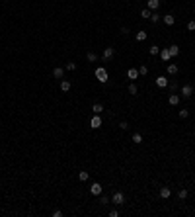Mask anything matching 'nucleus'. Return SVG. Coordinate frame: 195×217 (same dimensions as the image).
Instances as JSON below:
<instances>
[{"mask_svg": "<svg viewBox=\"0 0 195 217\" xmlns=\"http://www.w3.org/2000/svg\"><path fill=\"white\" fill-rule=\"evenodd\" d=\"M168 51H170V55H172V57H178V55H180V47H178V45H170Z\"/></svg>", "mask_w": 195, "mask_h": 217, "instance_id": "dca6fc26", "label": "nucleus"}, {"mask_svg": "<svg viewBox=\"0 0 195 217\" xmlns=\"http://www.w3.org/2000/svg\"><path fill=\"white\" fill-rule=\"evenodd\" d=\"M86 59H88L90 63H94V61H98V55H96V53H92V51H90L88 55H86Z\"/></svg>", "mask_w": 195, "mask_h": 217, "instance_id": "a878e982", "label": "nucleus"}, {"mask_svg": "<svg viewBox=\"0 0 195 217\" xmlns=\"http://www.w3.org/2000/svg\"><path fill=\"white\" fill-rule=\"evenodd\" d=\"M193 110H195V108H193Z\"/></svg>", "mask_w": 195, "mask_h": 217, "instance_id": "e433bc0d", "label": "nucleus"}, {"mask_svg": "<svg viewBox=\"0 0 195 217\" xmlns=\"http://www.w3.org/2000/svg\"><path fill=\"white\" fill-rule=\"evenodd\" d=\"M187 30L189 31H195V22L191 20V22H187Z\"/></svg>", "mask_w": 195, "mask_h": 217, "instance_id": "2f4dec72", "label": "nucleus"}, {"mask_svg": "<svg viewBox=\"0 0 195 217\" xmlns=\"http://www.w3.org/2000/svg\"><path fill=\"white\" fill-rule=\"evenodd\" d=\"M117 215H119L117 209H111V211H109V217H117Z\"/></svg>", "mask_w": 195, "mask_h": 217, "instance_id": "f704fd0d", "label": "nucleus"}, {"mask_svg": "<svg viewBox=\"0 0 195 217\" xmlns=\"http://www.w3.org/2000/svg\"><path fill=\"white\" fill-rule=\"evenodd\" d=\"M131 141H133L135 145H140V143H143V135H140V133H133Z\"/></svg>", "mask_w": 195, "mask_h": 217, "instance_id": "f3484780", "label": "nucleus"}, {"mask_svg": "<svg viewBox=\"0 0 195 217\" xmlns=\"http://www.w3.org/2000/svg\"><path fill=\"white\" fill-rule=\"evenodd\" d=\"M92 112H94V114H102V112H103V106H102L99 102L92 104Z\"/></svg>", "mask_w": 195, "mask_h": 217, "instance_id": "a211bd4d", "label": "nucleus"}, {"mask_svg": "<svg viewBox=\"0 0 195 217\" xmlns=\"http://www.w3.org/2000/svg\"><path fill=\"white\" fill-rule=\"evenodd\" d=\"M137 41H144V39H146V37H148V33L146 31H137Z\"/></svg>", "mask_w": 195, "mask_h": 217, "instance_id": "4be33fe9", "label": "nucleus"}, {"mask_svg": "<svg viewBox=\"0 0 195 217\" xmlns=\"http://www.w3.org/2000/svg\"><path fill=\"white\" fill-rule=\"evenodd\" d=\"M158 55H160V59H162L164 63H170V59H172V55H170V51H168V49H160V53H158Z\"/></svg>", "mask_w": 195, "mask_h": 217, "instance_id": "6e6552de", "label": "nucleus"}, {"mask_svg": "<svg viewBox=\"0 0 195 217\" xmlns=\"http://www.w3.org/2000/svg\"><path fill=\"white\" fill-rule=\"evenodd\" d=\"M187 115H189V112H187V110H180V118H184V119H185Z\"/></svg>", "mask_w": 195, "mask_h": 217, "instance_id": "473e14b6", "label": "nucleus"}, {"mask_svg": "<svg viewBox=\"0 0 195 217\" xmlns=\"http://www.w3.org/2000/svg\"><path fill=\"white\" fill-rule=\"evenodd\" d=\"M154 82H156V86H158V88H166V86L170 84V82H168V78H166V76H158Z\"/></svg>", "mask_w": 195, "mask_h": 217, "instance_id": "0eeeda50", "label": "nucleus"}, {"mask_svg": "<svg viewBox=\"0 0 195 217\" xmlns=\"http://www.w3.org/2000/svg\"><path fill=\"white\" fill-rule=\"evenodd\" d=\"M180 96L178 94H170V98H168V102H170V106H178V104H180Z\"/></svg>", "mask_w": 195, "mask_h": 217, "instance_id": "f8f14e48", "label": "nucleus"}, {"mask_svg": "<svg viewBox=\"0 0 195 217\" xmlns=\"http://www.w3.org/2000/svg\"><path fill=\"white\" fill-rule=\"evenodd\" d=\"M99 202H102V206H107V203H109V198H107V196H102Z\"/></svg>", "mask_w": 195, "mask_h": 217, "instance_id": "7c9ffc66", "label": "nucleus"}, {"mask_svg": "<svg viewBox=\"0 0 195 217\" xmlns=\"http://www.w3.org/2000/svg\"><path fill=\"white\" fill-rule=\"evenodd\" d=\"M63 76H64V69H63V66L53 69V78H63Z\"/></svg>", "mask_w": 195, "mask_h": 217, "instance_id": "9b49d317", "label": "nucleus"}, {"mask_svg": "<svg viewBox=\"0 0 195 217\" xmlns=\"http://www.w3.org/2000/svg\"><path fill=\"white\" fill-rule=\"evenodd\" d=\"M178 70H180V69H178V65H174V63H170V65H168V74H172V76H174V74H178Z\"/></svg>", "mask_w": 195, "mask_h": 217, "instance_id": "6ab92c4d", "label": "nucleus"}, {"mask_svg": "<svg viewBox=\"0 0 195 217\" xmlns=\"http://www.w3.org/2000/svg\"><path fill=\"white\" fill-rule=\"evenodd\" d=\"M90 178V172H84V170H82V172H78V180L80 182H86Z\"/></svg>", "mask_w": 195, "mask_h": 217, "instance_id": "412c9836", "label": "nucleus"}, {"mask_svg": "<svg viewBox=\"0 0 195 217\" xmlns=\"http://www.w3.org/2000/svg\"><path fill=\"white\" fill-rule=\"evenodd\" d=\"M140 16H143V18L144 20H150V16H152V10H150V8H143V12H140Z\"/></svg>", "mask_w": 195, "mask_h": 217, "instance_id": "aec40b11", "label": "nucleus"}, {"mask_svg": "<svg viewBox=\"0 0 195 217\" xmlns=\"http://www.w3.org/2000/svg\"><path fill=\"white\" fill-rule=\"evenodd\" d=\"M150 22H152V24H158V22H160V14H152V16H150Z\"/></svg>", "mask_w": 195, "mask_h": 217, "instance_id": "cd10ccee", "label": "nucleus"}, {"mask_svg": "<svg viewBox=\"0 0 195 217\" xmlns=\"http://www.w3.org/2000/svg\"><path fill=\"white\" fill-rule=\"evenodd\" d=\"M53 217H63V211H61V209H55V211H53Z\"/></svg>", "mask_w": 195, "mask_h": 217, "instance_id": "72a5a7b5", "label": "nucleus"}, {"mask_svg": "<svg viewBox=\"0 0 195 217\" xmlns=\"http://www.w3.org/2000/svg\"><path fill=\"white\" fill-rule=\"evenodd\" d=\"M70 88H72V84H70V80H61V90H63V92H68Z\"/></svg>", "mask_w": 195, "mask_h": 217, "instance_id": "2eb2a0df", "label": "nucleus"}, {"mask_svg": "<svg viewBox=\"0 0 195 217\" xmlns=\"http://www.w3.org/2000/svg\"><path fill=\"white\" fill-rule=\"evenodd\" d=\"M139 74H140V76H146V74H148V66L146 65H140L139 66Z\"/></svg>", "mask_w": 195, "mask_h": 217, "instance_id": "5701e85b", "label": "nucleus"}, {"mask_svg": "<svg viewBox=\"0 0 195 217\" xmlns=\"http://www.w3.org/2000/svg\"><path fill=\"white\" fill-rule=\"evenodd\" d=\"M170 196H172V190H170L168 186H164V188H160V198L162 199H168Z\"/></svg>", "mask_w": 195, "mask_h": 217, "instance_id": "9d476101", "label": "nucleus"}, {"mask_svg": "<svg viewBox=\"0 0 195 217\" xmlns=\"http://www.w3.org/2000/svg\"><path fill=\"white\" fill-rule=\"evenodd\" d=\"M137 92H139V88H137V84H133V82H131V84H129V94H133V96H135Z\"/></svg>", "mask_w": 195, "mask_h": 217, "instance_id": "bb28decb", "label": "nucleus"}, {"mask_svg": "<svg viewBox=\"0 0 195 217\" xmlns=\"http://www.w3.org/2000/svg\"><path fill=\"white\" fill-rule=\"evenodd\" d=\"M119 129H123V131H127V129H129V123H127V121H121V123H119Z\"/></svg>", "mask_w": 195, "mask_h": 217, "instance_id": "c85d7f7f", "label": "nucleus"}, {"mask_svg": "<svg viewBox=\"0 0 195 217\" xmlns=\"http://www.w3.org/2000/svg\"><path fill=\"white\" fill-rule=\"evenodd\" d=\"M76 69V63H66V70H74Z\"/></svg>", "mask_w": 195, "mask_h": 217, "instance_id": "c756f323", "label": "nucleus"}, {"mask_svg": "<svg viewBox=\"0 0 195 217\" xmlns=\"http://www.w3.org/2000/svg\"><path fill=\"white\" fill-rule=\"evenodd\" d=\"M111 202H113L115 206H123V203H125V194H123V192H115V194L111 196Z\"/></svg>", "mask_w": 195, "mask_h": 217, "instance_id": "f03ea898", "label": "nucleus"}, {"mask_svg": "<svg viewBox=\"0 0 195 217\" xmlns=\"http://www.w3.org/2000/svg\"><path fill=\"white\" fill-rule=\"evenodd\" d=\"M191 94H193V86L191 84H184L181 86V96H184V98H191Z\"/></svg>", "mask_w": 195, "mask_h": 217, "instance_id": "39448f33", "label": "nucleus"}, {"mask_svg": "<svg viewBox=\"0 0 195 217\" xmlns=\"http://www.w3.org/2000/svg\"><path fill=\"white\" fill-rule=\"evenodd\" d=\"M162 20H164V24H166V26H174V24H176V18H174L172 14H166Z\"/></svg>", "mask_w": 195, "mask_h": 217, "instance_id": "4468645a", "label": "nucleus"}, {"mask_svg": "<svg viewBox=\"0 0 195 217\" xmlns=\"http://www.w3.org/2000/svg\"><path fill=\"white\" fill-rule=\"evenodd\" d=\"M148 51H150V55H158V53H160V47H158V45H150V49H148Z\"/></svg>", "mask_w": 195, "mask_h": 217, "instance_id": "b1692460", "label": "nucleus"}, {"mask_svg": "<svg viewBox=\"0 0 195 217\" xmlns=\"http://www.w3.org/2000/svg\"><path fill=\"white\" fill-rule=\"evenodd\" d=\"M90 127L92 129H99L102 127V118H99V114H94V118L90 119Z\"/></svg>", "mask_w": 195, "mask_h": 217, "instance_id": "20e7f679", "label": "nucleus"}, {"mask_svg": "<svg viewBox=\"0 0 195 217\" xmlns=\"http://www.w3.org/2000/svg\"><path fill=\"white\" fill-rule=\"evenodd\" d=\"M146 8H150V10H158V8H160V0H148Z\"/></svg>", "mask_w": 195, "mask_h": 217, "instance_id": "ddd939ff", "label": "nucleus"}, {"mask_svg": "<svg viewBox=\"0 0 195 217\" xmlns=\"http://www.w3.org/2000/svg\"><path fill=\"white\" fill-rule=\"evenodd\" d=\"M113 55H115V49H113V47H105V49H103V55H102V57H103V61H109Z\"/></svg>", "mask_w": 195, "mask_h": 217, "instance_id": "423d86ee", "label": "nucleus"}, {"mask_svg": "<svg viewBox=\"0 0 195 217\" xmlns=\"http://www.w3.org/2000/svg\"><path fill=\"white\" fill-rule=\"evenodd\" d=\"M187 194H189V192L185 190V188H181V190L178 192V196H180V199H185V198H187Z\"/></svg>", "mask_w": 195, "mask_h": 217, "instance_id": "393cba45", "label": "nucleus"}, {"mask_svg": "<svg viewBox=\"0 0 195 217\" xmlns=\"http://www.w3.org/2000/svg\"><path fill=\"white\" fill-rule=\"evenodd\" d=\"M127 76H129V80H137V78L140 76L139 69H129V70H127Z\"/></svg>", "mask_w": 195, "mask_h": 217, "instance_id": "1a4fd4ad", "label": "nucleus"}, {"mask_svg": "<svg viewBox=\"0 0 195 217\" xmlns=\"http://www.w3.org/2000/svg\"><path fill=\"white\" fill-rule=\"evenodd\" d=\"M102 192H103V188H102L99 182H94V184L90 186V194L92 196H102Z\"/></svg>", "mask_w": 195, "mask_h": 217, "instance_id": "7ed1b4c3", "label": "nucleus"}, {"mask_svg": "<svg viewBox=\"0 0 195 217\" xmlns=\"http://www.w3.org/2000/svg\"><path fill=\"white\" fill-rule=\"evenodd\" d=\"M0 110H2V106H0Z\"/></svg>", "mask_w": 195, "mask_h": 217, "instance_id": "c9c22d12", "label": "nucleus"}, {"mask_svg": "<svg viewBox=\"0 0 195 217\" xmlns=\"http://www.w3.org/2000/svg\"><path fill=\"white\" fill-rule=\"evenodd\" d=\"M94 74H96V78H98V82H99V84H105V82L109 80V76H107V70L103 69V66H98Z\"/></svg>", "mask_w": 195, "mask_h": 217, "instance_id": "f257e3e1", "label": "nucleus"}]
</instances>
